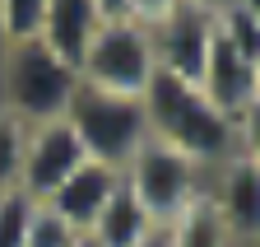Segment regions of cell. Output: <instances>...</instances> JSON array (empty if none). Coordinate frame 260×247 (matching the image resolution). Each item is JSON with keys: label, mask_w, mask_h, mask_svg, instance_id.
<instances>
[{"label": "cell", "mask_w": 260, "mask_h": 247, "mask_svg": "<svg viewBox=\"0 0 260 247\" xmlns=\"http://www.w3.org/2000/svg\"><path fill=\"white\" fill-rule=\"evenodd\" d=\"M93 10H98V23H121L130 19V0H93Z\"/></svg>", "instance_id": "obj_20"}, {"label": "cell", "mask_w": 260, "mask_h": 247, "mask_svg": "<svg viewBox=\"0 0 260 247\" xmlns=\"http://www.w3.org/2000/svg\"><path fill=\"white\" fill-rule=\"evenodd\" d=\"M237 154L251 163H260V98L237 117Z\"/></svg>", "instance_id": "obj_18"}, {"label": "cell", "mask_w": 260, "mask_h": 247, "mask_svg": "<svg viewBox=\"0 0 260 247\" xmlns=\"http://www.w3.org/2000/svg\"><path fill=\"white\" fill-rule=\"evenodd\" d=\"M121 191V173L116 168H107V163H84L70 182H65V187L47 201L56 214H65V219H70L79 233H88L93 229V219H98V214H103L107 210V201Z\"/></svg>", "instance_id": "obj_10"}, {"label": "cell", "mask_w": 260, "mask_h": 247, "mask_svg": "<svg viewBox=\"0 0 260 247\" xmlns=\"http://www.w3.org/2000/svg\"><path fill=\"white\" fill-rule=\"evenodd\" d=\"M168 233H172V247H237L233 238H228V229L218 224V214H214V205L205 196L195 201L181 219H172Z\"/></svg>", "instance_id": "obj_13"}, {"label": "cell", "mask_w": 260, "mask_h": 247, "mask_svg": "<svg viewBox=\"0 0 260 247\" xmlns=\"http://www.w3.org/2000/svg\"><path fill=\"white\" fill-rule=\"evenodd\" d=\"M200 94L228 117V121H237L251 103H255V79H251V61L228 42L218 38V28H214V42H209V56H205V70H200Z\"/></svg>", "instance_id": "obj_9"}, {"label": "cell", "mask_w": 260, "mask_h": 247, "mask_svg": "<svg viewBox=\"0 0 260 247\" xmlns=\"http://www.w3.org/2000/svg\"><path fill=\"white\" fill-rule=\"evenodd\" d=\"M98 10L93 0H47V19H42V47H51L60 61H70V66H79L93 33H98Z\"/></svg>", "instance_id": "obj_11"}, {"label": "cell", "mask_w": 260, "mask_h": 247, "mask_svg": "<svg viewBox=\"0 0 260 247\" xmlns=\"http://www.w3.org/2000/svg\"><path fill=\"white\" fill-rule=\"evenodd\" d=\"M42 19H47V0H0V28L5 42H38L42 38Z\"/></svg>", "instance_id": "obj_15"}, {"label": "cell", "mask_w": 260, "mask_h": 247, "mask_svg": "<svg viewBox=\"0 0 260 247\" xmlns=\"http://www.w3.org/2000/svg\"><path fill=\"white\" fill-rule=\"evenodd\" d=\"M149 38H153V61H158L162 75L200 84L205 56H209V42H214V10H200L190 0H181L158 28H149Z\"/></svg>", "instance_id": "obj_8"}, {"label": "cell", "mask_w": 260, "mask_h": 247, "mask_svg": "<svg viewBox=\"0 0 260 247\" xmlns=\"http://www.w3.org/2000/svg\"><path fill=\"white\" fill-rule=\"evenodd\" d=\"M135 247H172V233H168V224H158V229H149Z\"/></svg>", "instance_id": "obj_21"}, {"label": "cell", "mask_w": 260, "mask_h": 247, "mask_svg": "<svg viewBox=\"0 0 260 247\" xmlns=\"http://www.w3.org/2000/svg\"><path fill=\"white\" fill-rule=\"evenodd\" d=\"M140 103H144V117H149V140L186 154L205 173L237 154V121H228L195 84L158 70Z\"/></svg>", "instance_id": "obj_1"}, {"label": "cell", "mask_w": 260, "mask_h": 247, "mask_svg": "<svg viewBox=\"0 0 260 247\" xmlns=\"http://www.w3.org/2000/svg\"><path fill=\"white\" fill-rule=\"evenodd\" d=\"M70 131L79 135L84 154L93 163H107V168H125L130 159L140 154V145L149 140V117L140 98H116V94H93V89L79 84V94L65 112Z\"/></svg>", "instance_id": "obj_5"}, {"label": "cell", "mask_w": 260, "mask_h": 247, "mask_svg": "<svg viewBox=\"0 0 260 247\" xmlns=\"http://www.w3.org/2000/svg\"><path fill=\"white\" fill-rule=\"evenodd\" d=\"M205 201L214 205L218 224L228 229V238L237 247L260 242V163L233 154V159H223L218 168H209Z\"/></svg>", "instance_id": "obj_7"}, {"label": "cell", "mask_w": 260, "mask_h": 247, "mask_svg": "<svg viewBox=\"0 0 260 247\" xmlns=\"http://www.w3.org/2000/svg\"><path fill=\"white\" fill-rule=\"evenodd\" d=\"M251 79H255V98H260V51H255V61H251Z\"/></svg>", "instance_id": "obj_23"}, {"label": "cell", "mask_w": 260, "mask_h": 247, "mask_svg": "<svg viewBox=\"0 0 260 247\" xmlns=\"http://www.w3.org/2000/svg\"><path fill=\"white\" fill-rule=\"evenodd\" d=\"M121 182H125V191L140 201V210L153 224H172L205 196L209 173L200 163H190L186 154L158 145V140H144L140 154L121 168Z\"/></svg>", "instance_id": "obj_4"}, {"label": "cell", "mask_w": 260, "mask_h": 247, "mask_svg": "<svg viewBox=\"0 0 260 247\" xmlns=\"http://www.w3.org/2000/svg\"><path fill=\"white\" fill-rule=\"evenodd\" d=\"M88 163L79 135L70 121H47V126H28L23 140V168H19V191L28 201H51L65 182Z\"/></svg>", "instance_id": "obj_6"}, {"label": "cell", "mask_w": 260, "mask_h": 247, "mask_svg": "<svg viewBox=\"0 0 260 247\" xmlns=\"http://www.w3.org/2000/svg\"><path fill=\"white\" fill-rule=\"evenodd\" d=\"M5 51H10V42H5V28H0V61H5Z\"/></svg>", "instance_id": "obj_26"}, {"label": "cell", "mask_w": 260, "mask_h": 247, "mask_svg": "<svg viewBox=\"0 0 260 247\" xmlns=\"http://www.w3.org/2000/svg\"><path fill=\"white\" fill-rule=\"evenodd\" d=\"M79 242V229L56 214L47 201H32L28 210V229H23V247H75Z\"/></svg>", "instance_id": "obj_14"}, {"label": "cell", "mask_w": 260, "mask_h": 247, "mask_svg": "<svg viewBox=\"0 0 260 247\" xmlns=\"http://www.w3.org/2000/svg\"><path fill=\"white\" fill-rule=\"evenodd\" d=\"M177 5H181V0H130V19L144 23V28H158Z\"/></svg>", "instance_id": "obj_19"}, {"label": "cell", "mask_w": 260, "mask_h": 247, "mask_svg": "<svg viewBox=\"0 0 260 247\" xmlns=\"http://www.w3.org/2000/svg\"><path fill=\"white\" fill-rule=\"evenodd\" d=\"M79 84L93 89V94H116V98H144L149 79L158 75L153 61V38L149 28L135 19L121 23H103L93 33L84 61H79Z\"/></svg>", "instance_id": "obj_3"}, {"label": "cell", "mask_w": 260, "mask_h": 247, "mask_svg": "<svg viewBox=\"0 0 260 247\" xmlns=\"http://www.w3.org/2000/svg\"><path fill=\"white\" fill-rule=\"evenodd\" d=\"M190 5H200V10H218V0H190Z\"/></svg>", "instance_id": "obj_24"}, {"label": "cell", "mask_w": 260, "mask_h": 247, "mask_svg": "<svg viewBox=\"0 0 260 247\" xmlns=\"http://www.w3.org/2000/svg\"><path fill=\"white\" fill-rule=\"evenodd\" d=\"M28 210H32V201H28L23 191H10V196H0V247H23Z\"/></svg>", "instance_id": "obj_17"}, {"label": "cell", "mask_w": 260, "mask_h": 247, "mask_svg": "<svg viewBox=\"0 0 260 247\" xmlns=\"http://www.w3.org/2000/svg\"><path fill=\"white\" fill-rule=\"evenodd\" d=\"M75 247H98V242H93L88 233H79V242H75Z\"/></svg>", "instance_id": "obj_25"}, {"label": "cell", "mask_w": 260, "mask_h": 247, "mask_svg": "<svg viewBox=\"0 0 260 247\" xmlns=\"http://www.w3.org/2000/svg\"><path fill=\"white\" fill-rule=\"evenodd\" d=\"M251 247H260V242H251Z\"/></svg>", "instance_id": "obj_27"}, {"label": "cell", "mask_w": 260, "mask_h": 247, "mask_svg": "<svg viewBox=\"0 0 260 247\" xmlns=\"http://www.w3.org/2000/svg\"><path fill=\"white\" fill-rule=\"evenodd\" d=\"M237 5H242V10L255 19V28H260V0H237Z\"/></svg>", "instance_id": "obj_22"}, {"label": "cell", "mask_w": 260, "mask_h": 247, "mask_svg": "<svg viewBox=\"0 0 260 247\" xmlns=\"http://www.w3.org/2000/svg\"><path fill=\"white\" fill-rule=\"evenodd\" d=\"M79 94V70L42 42H19L0 61V107L23 126L65 121Z\"/></svg>", "instance_id": "obj_2"}, {"label": "cell", "mask_w": 260, "mask_h": 247, "mask_svg": "<svg viewBox=\"0 0 260 247\" xmlns=\"http://www.w3.org/2000/svg\"><path fill=\"white\" fill-rule=\"evenodd\" d=\"M149 229H158L149 214L140 210V201L125 191V182H121V191L107 201V210L93 219V229H88V238L98 242V247H135Z\"/></svg>", "instance_id": "obj_12"}, {"label": "cell", "mask_w": 260, "mask_h": 247, "mask_svg": "<svg viewBox=\"0 0 260 247\" xmlns=\"http://www.w3.org/2000/svg\"><path fill=\"white\" fill-rule=\"evenodd\" d=\"M23 140H28V126L14 121L5 107H0V196L19 191V168H23Z\"/></svg>", "instance_id": "obj_16"}]
</instances>
